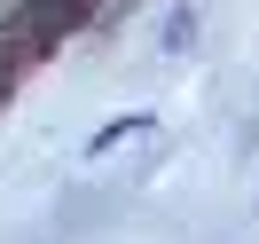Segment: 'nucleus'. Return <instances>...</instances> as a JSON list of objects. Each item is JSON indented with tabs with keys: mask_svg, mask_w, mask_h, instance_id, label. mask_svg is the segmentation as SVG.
Here are the masks:
<instances>
[{
	"mask_svg": "<svg viewBox=\"0 0 259 244\" xmlns=\"http://www.w3.org/2000/svg\"><path fill=\"white\" fill-rule=\"evenodd\" d=\"M79 16H87V0H32L16 32H24V40H48V32H71Z\"/></svg>",
	"mask_w": 259,
	"mask_h": 244,
	"instance_id": "nucleus-1",
	"label": "nucleus"
}]
</instances>
